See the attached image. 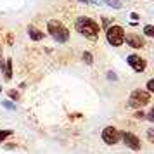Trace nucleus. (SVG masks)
<instances>
[{"instance_id":"obj_10","label":"nucleus","mask_w":154,"mask_h":154,"mask_svg":"<svg viewBox=\"0 0 154 154\" xmlns=\"http://www.w3.org/2000/svg\"><path fill=\"white\" fill-rule=\"evenodd\" d=\"M4 76H5V80H11V78H12V59H7V61H5V66H4Z\"/></svg>"},{"instance_id":"obj_13","label":"nucleus","mask_w":154,"mask_h":154,"mask_svg":"<svg viewBox=\"0 0 154 154\" xmlns=\"http://www.w3.org/2000/svg\"><path fill=\"white\" fill-rule=\"evenodd\" d=\"M83 61L87 64H92L94 63V56H92L90 52H83Z\"/></svg>"},{"instance_id":"obj_1","label":"nucleus","mask_w":154,"mask_h":154,"mask_svg":"<svg viewBox=\"0 0 154 154\" xmlns=\"http://www.w3.org/2000/svg\"><path fill=\"white\" fill-rule=\"evenodd\" d=\"M76 29H78V33H82L88 40H97V36H99V24L94 19L85 17V16L76 19Z\"/></svg>"},{"instance_id":"obj_7","label":"nucleus","mask_w":154,"mask_h":154,"mask_svg":"<svg viewBox=\"0 0 154 154\" xmlns=\"http://www.w3.org/2000/svg\"><path fill=\"white\" fill-rule=\"evenodd\" d=\"M121 139H123V142H125L126 147H130V149H133V151H140V147H142L140 144H142V142H140V139L135 135V133L126 130V132L121 133Z\"/></svg>"},{"instance_id":"obj_20","label":"nucleus","mask_w":154,"mask_h":154,"mask_svg":"<svg viewBox=\"0 0 154 154\" xmlns=\"http://www.w3.org/2000/svg\"><path fill=\"white\" fill-rule=\"evenodd\" d=\"M0 92H2V87H0Z\"/></svg>"},{"instance_id":"obj_12","label":"nucleus","mask_w":154,"mask_h":154,"mask_svg":"<svg viewBox=\"0 0 154 154\" xmlns=\"http://www.w3.org/2000/svg\"><path fill=\"white\" fill-rule=\"evenodd\" d=\"M104 2L107 5H111V7H116V9L121 7V2H119V0H104Z\"/></svg>"},{"instance_id":"obj_14","label":"nucleus","mask_w":154,"mask_h":154,"mask_svg":"<svg viewBox=\"0 0 154 154\" xmlns=\"http://www.w3.org/2000/svg\"><path fill=\"white\" fill-rule=\"evenodd\" d=\"M11 133H12V130H0V142L5 139V137H9Z\"/></svg>"},{"instance_id":"obj_19","label":"nucleus","mask_w":154,"mask_h":154,"mask_svg":"<svg viewBox=\"0 0 154 154\" xmlns=\"http://www.w3.org/2000/svg\"><path fill=\"white\" fill-rule=\"evenodd\" d=\"M144 116H146V114L142 111H137V114H135V118H144Z\"/></svg>"},{"instance_id":"obj_18","label":"nucleus","mask_w":154,"mask_h":154,"mask_svg":"<svg viewBox=\"0 0 154 154\" xmlns=\"http://www.w3.org/2000/svg\"><path fill=\"white\" fill-rule=\"evenodd\" d=\"M80 2H83V4H97V0H80Z\"/></svg>"},{"instance_id":"obj_9","label":"nucleus","mask_w":154,"mask_h":154,"mask_svg":"<svg viewBox=\"0 0 154 154\" xmlns=\"http://www.w3.org/2000/svg\"><path fill=\"white\" fill-rule=\"evenodd\" d=\"M28 35L31 40H35V42H40V40H43V33L40 31L38 28H35V26H28Z\"/></svg>"},{"instance_id":"obj_3","label":"nucleus","mask_w":154,"mask_h":154,"mask_svg":"<svg viewBox=\"0 0 154 154\" xmlns=\"http://www.w3.org/2000/svg\"><path fill=\"white\" fill-rule=\"evenodd\" d=\"M151 102V94L144 88H137L130 94V99H128V107L132 109H140Z\"/></svg>"},{"instance_id":"obj_16","label":"nucleus","mask_w":154,"mask_h":154,"mask_svg":"<svg viewBox=\"0 0 154 154\" xmlns=\"http://www.w3.org/2000/svg\"><path fill=\"white\" fill-rule=\"evenodd\" d=\"M4 106H5V107H9V109H14V106L11 104L9 100H5V102H4Z\"/></svg>"},{"instance_id":"obj_15","label":"nucleus","mask_w":154,"mask_h":154,"mask_svg":"<svg viewBox=\"0 0 154 154\" xmlns=\"http://www.w3.org/2000/svg\"><path fill=\"white\" fill-rule=\"evenodd\" d=\"M147 92H149V94H151V92H154V80H152V78L147 82Z\"/></svg>"},{"instance_id":"obj_11","label":"nucleus","mask_w":154,"mask_h":154,"mask_svg":"<svg viewBox=\"0 0 154 154\" xmlns=\"http://www.w3.org/2000/svg\"><path fill=\"white\" fill-rule=\"evenodd\" d=\"M144 35H146V36H154L152 24H147V26H144Z\"/></svg>"},{"instance_id":"obj_5","label":"nucleus","mask_w":154,"mask_h":154,"mask_svg":"<svg viewBox=\"0 0 154 154\" xmlns=\"http://www.w3.org/2000/svg\"><path fill=\"white\" fill-rule=\"evenodd\" d=\"M102 140L107 146H116L121 140V133H119V130L116 126H106L102 130Z\"/></svg>"},{"instance_id":"obj_8","label":"nucleus","mask_w":154,"mask_h":154,"mask_svg":"<svg viewBox=\"0 0 154 154\" xmlns=\"http://www.w3.org/2000/svg\"><path fill=\"white\" fill-rule=\"evenodd\" d=\"M125 42L130 45V47H133V49H144L146 47V43H144V38L140 35H135V33H128V35H125Z\"/></svg>"},{"instance_id":"obj_17","label":"nucleus","mask_w":154,"mask_h":154,"mask_svg":"<svg viewBox=\"0 0 154 154\" xmlns=\"http://www.w3.org/2000/svg\"><path fill=\"white\" fill-rule=\"evenodd\" d=\"M9 95H11L12 99H17V92H16V90H12V92H9Z\"/></svg>"},{"instance_id":"obj_6","label":"nucleus","mask_w":154,"mask_h":154,"mask_svg":"<svg viewBox=\"0 0 154 154\" xmlns=\"http://www.w3.org/2000/svg\"><path fill=\"white\" fill-rule=\"evenodd\" d=\"M126 63L130 64V68H132L133 71H137V73H140V71H144L147 68L146 59L140 57L139 54H130V56L126 57Z\"/></svg>"},{"instance_id":"obj_2","label":"nucleus","mask_w":154,"mask_h":154,"mask_svg":"<svg viewBox=\"0 0 154 154\" xmlns=\"http://www.w3.org/2000/svg\"><path fill=\"white\" fill-rule=\"evenodd\" d=\"M47 29H49V35L59 43H66L69 40V31L68 28L64 26L61 21H57V19H50L47 23Z\"/></svg>"},{"instance_id":"obj_4","label":"nucleus","mask_w":154,"mask_h":154,"mask_svg":"<svg viewBox=\"0 0 154 154\" xmlns=\"http://www.w3.org/2000/svg\"><path fill=\"white\" fill-rule=\"evenodd\" d=\"M125 35H126L125 29L121 28V26H118V24H114V26H109L107 28V31H106V40L112 47H119V45H123V42H125Z\"/></svg>"}]
</instances>
